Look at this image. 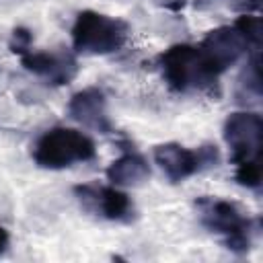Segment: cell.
I'll use <instances>...</instances> for the list:
<instances>
[{
  "label": "cell",
  "instance_id": "3",
  "mask_svg": "<svg viewBox=\"0 0 263 263\" xmlns=\"http://www.w3.org/2000/svg\"><path fill=\"white\" fill-rule=\"evenodd\" d=\"M201 224L224 238L226 247L236 253H245L251 247L253 220L232 201L220 197H201L197 201Z\"/></svg>",
  "mask_w": 263,
  "mask_h": 263
},
{
  "label": "cell",
  "instance_id": "6",
  "mask_svg": "<svg viewBox=\"0 0 263 263\" xmlns=\"http://www.w3.org/2000/svg\"><path fill=\"white\" fill-rule=\"evenodd\" d=\"M74 193L84 210L111 220V222H132L136 218V208L132 197L121 191L117 185H99L84 183L76 185Z\"/></svg>",
  "mask_w": 263,
  "mask_h": 263
},
{
  "label": "cell",
  "instance_id": "5",
  "mask_svg": "<svg viewBox=\"0 0 263 263\" xmlns=\"http://www.w3.org/2000/svg\"><path fill=\"white\" fill-rule=\"evenodd\" d=\"M218 160L220 152L212 144L191 150L177 142H166L154 148V162L173 183H181L208 166H216Z\"/></svg>",
  "mask_w": 263,
  "mask_h": 263
},
{
  "label": "cell",
  "instance_id": "7",
  "mask_svg": "<svg viewBox=\"0 0 263 263\" xmlns=\"http://www.w3.org/2000/svg\"><path fill=\"white\" fill-rule=\"evenodd\" d=\"M261 115L251 111H236L224 123V140L230 146L234 164L259 162L261 148Z\"/></svg>",
  "mask_w": 263,
  "mask_h": 263
},
{
  "label": "cell",
  "instance_id": "8",
  "mask_svg": "<svg viewBox=\"0 0 263 263\" xmlns=\"http://www.w3.org/2000/svg\"><path fill=\"white\" fill-rule=\"evenodd\" d=\"M18 55L25 70L49 80L51 84H66L78 72L76 60L64 51H33L31 47H27Z\"/></svg>",
  "mask_w": 263,
  "mask_h": 263
},
{
  "label": "cell",
  "instance_id": "4",
  "mask_svg": "<svg viewBox=\"0 0 263 263\" xmlns=\"http://www.w3.org/2000/svg\"><path fill=\"white\" fill-rule=\"evenodd\" d=\"M158 64L166 84L177 92L205 88L218 80L210 72L197 45H189V43L173 45L160 53Z\"/></svg>",
  "mask_w": 263,
  "mask_h": 263
},
{
  "label": "cell",
  "instance_id": "1",
  "mask_svg": "<svg viewBox=\"0 0 263 263\" xmlns=\"http://www.w3.org/2000/svg\"><path fill=\"white\" fill-rule=\"evenodd\" d=\"M41 168H68L76 162H88L97 156V146L90 136L74 127H51L39 136L31 152Z\"/></svg>",
  "mask_w": 263,
  "mask_h": 263
},
{
  "label": "cell",
  "instance_id": "11",
  "mask_svg": "<svg viewBox=\"0 0 263 263\" xmlns=\"http://www.w3.org/2000/svg\"><path fill=\"white\" fill-rule=\"evenodd\" d=\"M8 240H10V236H8V232L0 226V255L6 251V247H8Z\"/></svg>",
  "mask_w": 263,
  "mask_h": 263
},
{
  "label": "cell",
  "instance_id": "10",
  "mask_svg": "<svg viewBox=\"0 0 263 263\" xmlns=\"http://www.w3.org/2000/svg\"><path fill=\"white\" fill-rule=\"evenodd\" d=\"M150 177V164L138 150H125L117 160L107 166L111 185H140Z\"/></svg>",
  "mask_w": 263,
  "mask_h": 263
},
{
  "label": "cell",
  "instance_id": "2",
  "mask_svg": "<svg viewBox=\"0 0 263 263\" xmlns=\"http://www.w3.org/2000/svg\"><path fill=\"white\" fill-rule=\"evenodd\" d=\"M127 23L97 10H82L72 25L74 49L88 55H105L121 49L127 41Z\"/></svg>",
  "mask_w": 263,
  "mask_h": 263
},
{
  "label": "cell",
  "instance_id": "9",
  "mask_svg": "<svg viewBox=\"0 0 263 263\" xmlns=\"http://www.w3.org/2000/svg\"><path fill=\"white\" fill-rule=\"evenodd\" d=\"M68 113L76 121H80L86 127H92L97 132H111V121L107 115V99L101 88L88 86L80 92H76L68 103Z\"/></svg>",
  "mask_w": 263,
  "mask_h": 263
}]
</instances>
